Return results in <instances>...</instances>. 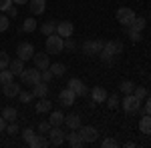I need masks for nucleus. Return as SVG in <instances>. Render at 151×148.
I'll list each match as a JSON object with an SVG mask.
<instances>
[{"label": "nucleus", "mask_w": 151, "mask_h": 148, "mask_svg": "<svg viewBox=\"0 0 151 148\" xmlns=\"http://www.w3.org/2000/svg\"><path fill=\"white\" fill-rule=\"evenodd\" d=\"M123 52V42L121 40H109V42H103V48L99 52V58L103 62H113L117 60V56Z\"/></svg>", "instance_id": "nucleus-1"}, {"label": "nucleus", "mask_w": 151, "mask_h": 148, "mask_svg": "<svg viewBox=\"0 0 151 148\" xmlns=\"http://www.w3.org/2000/svg\"><path fill=\"white\" fill-rule=\"evenodd\" d=\"M65 50V40L55 32V34L47 36V52L48 54H60Z\"/></svg>", "instance_id": "nucleus-2"}, {"label": "nucleus", "mask_w": 151, "mask_h": 148, "mask_svg": "<svg viewBox=\"0 0 151 148\" xmlns=\"http://www.w3.org/2000/svg\"><path fill=\"white\" fill-rule=\"evenodd\" d=\"M121 106H123V110L127 114H133V112H139L141 108V100L135 96V94H125V98L121 100Z\"/></svg>", "instance_id": "nucleus-3"}, {"label": "nucleus", "mask_w": 151, "mask_h": 148, "mask_svg": "<svg viewBox=\"0 0 151 148\" xmlns=\"http://www.w3.org/2000/svg\"><path fill=\"white\" fill-rule=\"evenodd\" d=\"M20 80L26 86H35V84L40 82V70L38 68H24L22 74H20Z\"/></svg>", "instance_id": "nucleus-4"}, {"label": "nucleus", "mask_w": 151, "mask_h": 148, "mask_svg": "<svg viewBox=\"0 0 151 148\" xmlns=\"http://www.w3.org/2000/svg\"><path fill=\"white\" fill-rule=\"evenodd\" d=\"M101 48H103V42L99 38H91V40H85L83 42V52L87 56H97L101 52Z\"/></svg>", "instance_id": "nucleus-5"}, {"label": "nucleus", "mask_w": 151, "mask_h": 148, "mask_svg": "<svg viewBox=\"0 0 151 148\" xmlns=\"http://www.w3.org/2000/svg\"><path fill=\"white\" fill-rule=\"evenodd\" d=\"M117 22H121L123 26H131V22L135 20V12L131 10V8H127V6H123V8H119L115 14Z\"/></svg>", "instance_id": "nucleus-6"}, {"label": "nucleus", "mask_w": 151, "mask_h": 148, "mask_svg": "<svg viewBox=\"0 0 151 148\" xmlns=\"http://www.w3.org/2000/svg\"><path fill=\"white\" fill-rule=\"evenodd\" d=\"M47 134H48L50 146H60L65 142V132L60 130V126H50V130H48Z\"/></svg>", "instance_id": "nucleus-7"}, {"label": "nucleus", "mask_w": 151, "mask_h": 148, "mask_svg": "<svg viewBox=\"0 0 151 148\" xmlns=\"http://www.w3.org/2000/svg\"><path fill=\"white\" fill-rule=\"evenodd\" d=\"M16 54H18V58L20 60H32V56H35V46L30 44V42H20L18 44V48H16Z\"/></svg>", "instance_id": "nucleus-8"}, {"label": "nucleus", "mask_w": 151, "mask_h": 148, "mask_svg": "<svg viewBox=\"0 0 151 148\" xmlns=\"http://www.w3.org/2000/svg\"><path fill=\"white\" fill-rule=\"evenodd\" d=\"M79 132H81V138L85 140V144L95 142L97 136H99V132H97V128H95V126H81V128H79Z\"/></svg>", "instance_id": "nucleus-9"}, {"label": "nucleus", "mask_w": 151, "mask_h": 148, "mask_svg": "<svg viewBox=\"0 0 151 148\" xmlns=\"http://www.w3.org/2000/svg\"><path fill=\"white\" fill-rule=\"evenodd\" d=\"M65 142H69V146H73V148L85 146V140L81 138V132L79 130H70L69 134H65Z\"/></svg>", "instance_id": "nucleus-10"}, {"label": "nucleus", "mask_w": 151, "mask_h": 148, "mask_svg": "<svg viewBox=\"0 0 151 148\" xmlns=\"http://www.w3.org/2000/svg\"><path fill=\"white\" fill-rule=\"evenodd\" d=\"M48 52H35V56H32V60H35V66L38 70H47L48 66H50V62H48Z\"/></svg>", "instance_id": "nucleus-11"}, {"label": "nucleus", "mask_w": 151, "mask_h": 148, "mask_svg": "<svg viewBox=\"0 0 151 148\" xmlns=\"http://www.w3.org/2000/svg\"><path fill=\"white\" fill-rule=\"evenodd\" d=\"M75 98H77V94L70 90L69 86L65 90H60V94H58V102L63 104V106H73L75 104Z\"/></svg>", "instance_id": "nucleus-12"}, {"label": "nucleus", "mask_w": 151, "mask_h": 148, "mask_svg": "<svg viewBox=\"0 0 151 148\" xmlns=\"http://www.w3.org/2000/svg\"><path fill=\"white\" fill-rule=\"evenodd\" d=\"M73 32H75V26H73V22H69V20L57 24V34L60 36V38H69V36H73Z\"/></svg>", "instance_id": "nucleus-13"}, {"label": "nucleus", "mask_w": 151, "mask_h": 148, "mask_svg": "<svg viewBox=\"0 0 151 148\" xmlns=\"http://www.w3.org/2000/svg\"><path fill=\"white\" fill-rule=\"evenodd\" d=\"M69 88L75 92L77 96H85V94L89 92V90H87V86H85V82L79 80V78H70L69 80Z\"/></svg>", "instance_id": "nucleus-14"}, {"label": "nucleus", "mask_w": 151, "mask_h": 148, "mask_svg": "<svg viewBox=\"0 0 151 148\" xmlns=\"http://www.w3.org/2000/svg\"><path fill=\"white\" fill-rule=\"evenodd\" d=\"M2 94L4 96H8V98H12V96H18L20 94V86L12 80V82H8V84H2Z\"/></svg>", "instance_id": "nucleus-15"}, {"label": "nucleus", "mask_w": 151, "mask_h": 148, "mask_svg": "<svg viewBox=\"0 0 151 148\" xmlns=\"http://www.w3.org/2000/svg\"><path fill=\"white\" fill-rule=\"evenodd\" d=\"M28 8H30V12L32 14H42L45 12V8H47V0H28Z\"/></svg>", "instance_id": "nucleus-16"}, {"label": "nucleus", "mask_w": 151, "mask_h": 148, "mask_svg": "<svg viewBox=\"0 0 151 148\" xmlns=\"http://www.w3.org/2000/svg\"><path fill=\"white\" fill-rule=\"evenodd\" d=\"M91 96H93V102H97V104H101V102H105L107 100V90H105L103 86H95L93 90H91Z\"/></svg>", "instance_id": "nucleus-17"}, {"label": "nucleus", "mask_w": 151, "mask_h": 148, "mask_svg": "<svg viewBox=\"0 0 151 148\" xmlns=\"http://www.w3.org/2000/svg\"><path fill=\"white\" fill-rule=\"evenodd\" d=\"M50 108H52V102L48 100L47 96H42V98H38V102H36L35 110L38 114H45V112H50Z\"/></svg>", "instance_id": "nucleus-18"}, {"label": "nucleus", "mask_w": 151, "mask_h": 148, "mask_svg": "<svg viewBox=\"0 0 151 148\" xmlns=\"http://www.w3.org/2000/svg\"><path fill=\"white\" fill-rule=\"evenodd\" d=\"M48 124H50V126L65 124V114L60 112V110H52V112L48 114Z\"/></svg>", "instance_id": "nucleus-19"}, {"label": "nucleus", "mask_w": 151, "mask_h": 148, "mask_svg": "<svg viewBox=\"0 0 151 148\" xmlns=\"http://www.w3.org/2000/svg\"><path fill=\"white\" fill-rule=\"evenodd\" d=\"M47 94H48V84L47 82L40 80L38 84L32 86V96H35V98H42V96H47Z\"/></svg>", "instance_id": "nucleus-20"}, {"label": "nucleus", "mask_w": 151, "mask_h": 148, "mask_svg": "<svg viewBox=\"0 0 151 148\" xmlns=\"http://www.w3.org/2000/svg\"><path fill=\"white\" fill-rule=\"evenodd\" d=\"M65 124L69 126L70 130H79V128H81V116H79V114H69V116H65Z\"/></svg>", "instance_id": "nucleus-21"}, {"label": "nucleus", "mask_w": 151, "mask_h": 148, "mask_svg": "<svg viewBox=\"0 0 151 148\" xmlns=\"http://www.w3.org/2000/svg\"><path fill=\"white\" fill-rule=\"evenodd\" d=\"M50 142H48V138L45 136V134H36L30 142H28V146H32V148H47Z\"/></svg>", "instance_id": "nucleus-22"}, {"label": "nucleus", "mask_w": 151, "mask_h": 148, "mask_svg": "<svg viewBox=\"0 0 151 148\" xmlns=\"http://www.w3.org/2000/svg\"><path fill=\"white\" fill-rule=\"evenodd\" d=\"M2 118H4L6 122H16V118H18V112H16V108H12V106H6V108L2 110Z\"/></svg>", "instance_id": "nucleus-23"}, {"label": "nucleus", "mask_w": 151, "mask_h": 148, "mask_svg": "<svg viewBox=\"0 0 151 148\" xmlns=\"http://www.w3.org/2000/svg\"><path fill=\"white\" fill-rule=\"evenodd\" d=\"M139 130L143 134H151V116L149 114H143V118L139 120Z\"/></svg>", "instance_id": "nucleus-24"}, {"label": "nucleus", "mask_w": 151, "mask_h": 148, "mask_svg": "<svg viewBox=\"0 0 151 148\" xmlns=\"http://www.w3.org/2000/svg\"><path fill=\"white\" fill-rule=\"evenodd\" d=\"M8 68L14 72V76L18 74H22V70H24V60H20V58H16V60H10V64H8Z\"/></svg>", "instance_id": "nucleus-25"}, {"label": "nucleus", "mask_w": 151, "mask_h": 148, "mask_svg": "<svg viewBox=\"0 0 151 148\" xmlns=\"http://www.w3.org/2000/svg\"><path fill=\"white\" fill-rule=\"evenodd\" d=\"M40 32H42L45 36L55 34V32H57V22H55V20H48V22H45L42 26H40Z\"/></svg>", "instance_id": "nucleus-26"}, {"label": "nucleus", "mask_w": 151, "mask_h": 148, "mask_svg": "<svg viewBox=\"0 0 151 148\" xmlns=\"http://www.w3.org/2000/svg\"><path fill=\"white\" fill-rule=\"evenodd\" d=\"M145 24H147V20H145V18L135 16V20L131 22V26H129V28H133V30H137V32H143V30H145Z\"/></svg>", "instance_id": "nucleus-27"}, {"label": "nucleus", "mask_w": 151, "mask_h": 148, "mask_svg": "<svg viewBox=\"0 0 151 148\" xmlns=\"http://www.w3.org/2000/svg\"><path fill=\"white\" fill-rule=\"evenodd\" d=\"M48 68H50V72H52L55 76H63V74L67 72V66H65L63 62H55V64H50Z\"/></svg>", "instance_id": "nucleus-28"}, {"label": "nucleus", "mask_w": 151, "mask_h": 148, "mask_svg": "<svg viewBox=\"0 0 151 148\" xmlns=\"http://www.w3.org/2000/svg\"><path fill=\"white\" fill-rule=\"evenodd\" d=\"M12 80H14V72H12L10 68L0 70V84H8V82H12Z\"/></svg>", "instance_id": "nucleus-29"}, {"label": "nucleus", "mask_w": 151, "mask_h": 148, "mask_svg": "<svg viewBox=\"0 0 151 148\" xmlns=\"http://www.w3.org/2000/svg\"><path fill=\"white\" fill-rule=\"evenodd\" d=\"M133 88H135V84H133L131 80H123V82L119 84V90L123 92V94H133Z\"/></svg>", "instance_id": "nucleus-30"}, {"label": "nucleus", "mask_w": 151, "mask_h": 148, "mask_svg": "<svg viewBox=\"0 0 151 148\" xmlns=\"http://www.w3.org/2000/svg\"><path fill=\"white\" fill-rule=\"evenodd\" d=\"M36 30V20L35 18H26L22 22V32H35Z\"/></svg>", "instance_id": "nucleus-31"}, {"label": "nucleus", "mask_w": 151, "mask_h": 148, "mask_svg": "<svg viewBox=\"0 0 151 148\" xmlns=\"http://www.w3.org/2000/svg\"><path fill=\"white\" fill-rule=\"evenodd\" d=\"M125 34L129 36V40H131V42H141V32L133 30V28H129V26H125Z\"/></svg>", "instance_id": "nucleus-32"}, {"label": "nucleus", "mask_w": 151, "mask_h": 148, "mask_svg": "<svg viewBox=\"0 0 151 148\" xmlns=\"http://www.w3.org/2000/svg\"><path fill=\"white\" fill-rule=\"evenodd\" d=\"M105 102H107V106H109L111 110H115L117 106L121 104V100H119V96H117V94H111V96H107V100H105Z\"/></svg>", "instance_id": "nucleus-33"}, {"label": "nucleus", "mask_w": 151, "mask_h": 148, "mask_svg": "<svg viewBox=\"0 0 151 148\" xmlns=\"http://www.w3.org/2000/svg\"><path fill=\"white\" fill-rule=\"evenodd\" d=\"M133 94L143 102V100L147 98V88H145V86H135V88H133Z\"/></svg>", "instance_id": "nucleus-34"}, {"label": "nucleus", "mask_w": 151, "mask_h": 148, "mask_svg": "<svg viewBox=\"0 0 151 148\" xmlns=\"http://www.w3.org/2000/svg\"><path fill=\"white\" fill-rule=\"evenodd\" d=\"M8 64H10V58H8V54H6L4 50H0V70L8 68Z\"/></svg>", "instance_id": "nucleus-35"}, {"label": "nucleus", "mask_w": 151, "mask_h": 148, "mask_svg": "<svg viewBox=\"0 0 151 148\" xmlns=\"http://www.w3.org/2000/svg\"><path fill=\"white\" fill-rule=\"evenodd\" d=\"M18 98H20V102H24V104H28L35 96H32V90L30 92H26V90H20V94H18Z\"/></svg>", "instance_id": "nucleus-36"}, {"label": "nucleus", "mask_w": 151, "mask_h": 148, "mask_svg": "<svg viewBox=\"0 0 151 148\" xmlns=\"http://www.w3.org/2000/svg\"><path fill=\"white\" fill-rule=\"evenodd\" d=\"M6 132L12 134V136H16V134H20V128H18L16 122H8V124H6Z\"/></svg>", "instance_id": "nucleus-37"}, {"label": "nucleus", "mask_w": 151, "mask_h": 148, "mask_svg": "<svg viewBox=\"0 0 151 148\" xmlns=\"http://www.w3.org/2000/svg\"><path fill=\"white\" fill-rule=\"evenodd\" d=\"M55 78V74H52V72H50V68H47V70H40V80H42V82H50V80Z\"/></svg>", "instance_id": "nucleus-38"}, {"label": "nucleus", "mask_w": 151, "mask_h": 148, "mask_svg": "<svg viewBox=\"0 0 151 148\" xmlns=\"http://www.w3.org/2000/svg\"><path fill=\"white\" fill-rule=\"evenodd\" d=\"M101 146H103V148H117V146H119V142H117L115 138H105L103 142H101Z\"/></svg>", "instance_id": "nucleus-39"}, {"label": "nucleus", "mask_w": 151, "mask_h": 148, "mask_svg": "<svg viewBox=\"0 0 151 148\" xmlns=\"http://www.w3.org/2000/svg\"><path fill=\"white\" fill-rule=\"evenodd\" d=\"M20 134H22V138H24V140H26V142H30V140H32V138L36 136V132H35V130H32V128H26V130H22Z\"/></svg>", "instance_id": "nucleus-40"}, {"label": "nucleus", "mask_w": 151, "mask_h": 148, "mask_svg": "<svg viewBox=\"0 0 151 148\" xmlns=\"http://www.w3.org/2000/svg\"><path fill=\"white\" fill-rule=\"evenodd\" d=\"M8 26H10V18H8V16H2V14H0V32L8 30Z\"/></svg>", "instance_id": "nucleus-41"}, {"label": "nucleus", "mask_w": 151, "mask_h": 148, "mask_svg": "<svg viewBox=\"0 0 151 148\" xmlns=\"http://www.w3.org/2000/svg\"><path fill=\"white\" fill-rule=\"evenodd\" d=\"M65 48H67V50H75V48H77V42H75V40L69 36V38L65 40Z\"/></svg>", "instance_id": "nucleus-42"}, {"label": "nucleus", "mask_w": 151, "mask_h": 148, "mask_svg": "<svg viewBox=\"0 0 151 148\" xmlns=\"http://www.w3.org/2000/svg\"><path fill=\"white\" fill-rule=\"evenodd\" d=\"M12 6V0H0V12H6Z\"/></svg>", "instance_id": "nucleus-43"}, {"label": "nucleus", "mask_w": 151, "mask_h": 148, "mask_svg": "<svg viewBox=\"0 0 151 148\" xmlns=\"http://www.w3.org/2000/svg\"><path fill=\"white\" fill-rule=\"evenodd\" d=\"M48 130H50V124H48V122H40V124H38V132H40V134H47Z\"/></svg>", "instance_id": "nucleus-44"}, {"label": "nucleus", "mask_w": 151, "mask_h": 148, "mask_svg": "<svg viewBox=\"0 0 151 148\" xmlns=\"http://www.w3.org/2000/svg\"><path fill=\"white\" fill-rule=\"evenodd\" d=\"M145 114H149V116H151V96L147 98V102H145Z\"/></svg>", "instance_id": "nucleus-45"}, {"label": "nucleus", "mask_w": 151, "mask_h": 148, "mask_svg": "<svg viewBox=\"0 0 151 148\" xmlns=\"http://www.w3.org/2000/svg\"><path fill=\"white\" fill-rule=\"evenodd\" d=\"M6 124H8V122H6V120L2 118V114H0V132H4V130H6Z\"/></svg>", "instance_id": "nucleus-46"}, {"label": "nucleus", "mask_w": 151, "mask_h": 148, "mask_svg": "<svg viewBox=\"0 0 151 148\" xmlns=\"http://www.w3.org/2000/svg\"><path fill=\"white\" fill-rule=\"evenodd\" d=\"M6 12H8V16H16V14H18V8H16V6H10Z\"/></svg>", "instance_id": "nucleus-47"}, {"label": "nucleus", "mask_w": 151, "mask_h": 148, "mask_svg": "<svg viewBox=\"0 0 151 148\" xmlns=\"http://www.w3.org/2000/svg\"><path fill=\"white\" fill-rule=\"evenodd\" d=\"M12 4H16V6H20V4H28V0H12Z\"/></svg>", "instance_id": "nucleus-48"}]
</instances>
